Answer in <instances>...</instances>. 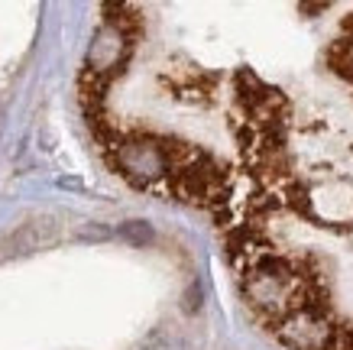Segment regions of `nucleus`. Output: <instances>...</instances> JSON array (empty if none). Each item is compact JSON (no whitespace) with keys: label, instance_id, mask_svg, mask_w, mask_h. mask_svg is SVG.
<instances>
[{"label":"nucleus","instance_id":"obj_4","mask_svg":"<svg viewBox=\"0 0 353 350\" xmlns=\"http://www.w3.org/2000/svg\"><path fill=\"white\" fill-rule=\"evenodd\" d=\"M127 36L110 23L104 30L94 36V43H91V52H88V68L91 72H108V68H117V65L127 62Z\"/></svg>","mask_w":353,"mask_h":350},{"label":"nucleus","instance_id":"obj_3","mask_svg":"<svg viewBox=\"0 0 353 350\" xmlns=\"http://www.w3.org/2000/svg\"><path fill=\"white\" fill-rule=\"evenodd\" d=\"M276 334L292 350H327L334 340V328L324 315V308H318L311 298L279 321Z\"/></svg>","mask_w":353,"mask_h":350},{"label":"nucleus","instance_id":"obj_7","mask_svg":"<svg viewBox=\"0 0 353 350\" xmlns=\"http://www.w3.org/2000/svg\"><path fill=\"white\" fill-rule=\"evenodd\" d=\"M139 350H179L172 340H165V338H152V340H146Z\"/></svg>","mask_w":353,"mask_h":350},{"label":"nucleus","instance_id":"obj_2","mask_svg":"<svg viewBox=\"0 0 353 350\" xmlns=\"http://www.w3.org/2000/svg\"><path fill=\"white\" fill-rule=\"evenodd\" d=\"M117 169L137 185H152V182L165 179L172 172V159H169V143L150 137H133L123 139L114 153Z\"/></svg>","mask_w":353,"mask_h":350},{"label":"nucleus","instance_id":"obj_5","mask_svg":"<svg viewBox=\"0 0 353 350\" xmlns=\"http://www.w3.org/2000/svg\"><path fill=\"white\" fill-rule=\"evenodd\" d=\"M59 237V224L52 217H36V221H26L17 233H10V253H26V250H39V246H49Z\"/></svg>","mask_w":353,"mask_h":350},{"label":"nucleus","instance_id":"obj_1","mask_svg":"<svg viewBox=\"0 0 353 350\" xmlns=\"http://www.w3.org/2000/svg\"><path fill=\"white\" fill-rule=\"evenodd\" d=\"M299 269H292L282 256H259L256 263L246 269V298L263 318L282 321L289 311L308 302Z\"/></svg>","mask_w":353,"mask_h":350},{"label":"nucleus","instance_id":"obj_6","mask_svg":"<svg viewBox=\"0 0 353 350\" xmlns=\"http://www.w3.org/2000/svg\"><path fill=\"white\" fill-rule=\"evenodd\" d=\"M120 237L123 240H130V244H137V246H143V244H152V227L146 221H127L123 227H120Z\"/></svg>","mask_w":353,"mask_h":350}]
</instances>
